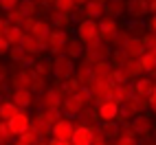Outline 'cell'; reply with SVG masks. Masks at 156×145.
<instances>
[{
	"mask_svg": "<svg viewBox=\"0 0 156 145\" xmlns=\"http://www.w3.org/2000/svg\"><path fill=\"white\" fill-rule=\"evenodd\" d=\"M31 121H33V117H31V112H29V110H20L18 115H16V117H13L11 121L7 123V126H9V132H11L13 136L18 139L20 134H24V132H27V130L31 128Z\"/></svg>",
	"mask_w": 156,
	"mask_h": 145,
	"instance_id": "obj_9",
	"label": "cell"
},
{
	"mask_svg": "<svg viewBox=\"0 0 156 145\" xmlns=\"http://www.w3.org/2000/svg\"><path fill=\"white\" fill-rule=\"evenodd\" d=\"M35 2H37V0H35ZM42 2H44V5H48V7H53V2H55V0H42Z\"/></svg>",
	"mask_w": 156,
	"mask_h": 145,
	"instance_id": "obj_51",
	"label": "cell"
},
{
	"mask_svg": "<svg viewBox=\"0 0 156 145\" xmlns=\"http://www.w3.org/2000/svg\"><path fill=\"white\" fill-rule=\"evenodd\" d=\"M128 59H130V57L123 53V48H117V51H112V55H110V66H112V68H121Z\"/></svg>",
	"mask_w": 156,
	"mask_h": 145,
	"instance_id": "obj_33",
	"label": "cell"
},
{
	"mask_svg": "<svg viewBox=\"0 0 156 145\" xmlns=\"http://www.w3.org/2000/svg\"><path fill=\"white\" fill-rule=\"evenodd\" d=\"M11 62H16V64H20L24 57H27V53H24V48L22 46H11V51H9V55H7Z\"/></svg>",
	"mask_w": 156,
	"mask_h": 145,
	"instance_id": "obj_37",
	"label": "cell"
},
{
	"mask_svg": "<svg viewBox=\"0 0 156 145\" xmlns=\"http://www.w3.org/2000/svg\"><path fill=\"white\" fill-rule=\"evenodd\" d=\"M147 106L152 108V112L156 115V88H154V92H152V95L147 97Z\"/></svg>",
	"mask_w": 156,
	"mask_h": 145,
	"instance_id": "obj_46",
	"label": "cell"
},
{
	"mask_svg": "<svg viewBox=\"0 0 156 145\" xmlns=\"http://www.w3.org/2000/svg\"><path fill=\"white\" fill-rule=\"evenodd\" d=\"M112 145H139V139H134V136H117Z\"/></svg>",
	"mask_w": 156,
	"mask_h": 145,
	"instance_id": "obj_41",
	"label": "cell"
},
{
	"mask_svg": "<svg viewBox=\"0 0 156 145\" xmlns=\"http://www.w3.org/2000/svg\"><path fill=\"white\" fill-rule=\"evenodd\" d=\"M11 77V70H9V64L0 62V84H7V79Z\"/></svg>",
	"mask_w": 156,
	"mask_h": 145,
	"instance_id": "obj_42",
	"label": "cell"
},
{
	"mask_svg": "<svg viewBox=\"0 0 156 145\" xmlns=\"http://www.w3.org/2000/svg\"><path fill=\"white\" fill-rule=\"evenodd\" d=\"M95 2H99V5H103V7H106V5L110 2V0H95Z\"/></svg>",
	"mask_w": 156,
	"mask_h": 145,
	"instance_id": "obj_52",
	"label": "cell"
},
{
	"mask_svg": "<svg viewBox=\"0 0 156 145\" xmlns=\"http://www.w3.org/2000/svg\"><path fill=\"white\" fill-rule=\"evenodd\" d=\"M92 136H95V128L88 126V123H79V126H75V134L70 139V145H90Z\"/></svg>",
	"mask_w": 156,
	"mask_h": 145,
	"instance_id": "obj_15",
	"label": "cell"
},
{
	"mask_svg": "<svg viewBox=\"0 0 156 145\" xmlns=\"http://www.w3.org/2000/svg\"><path fill=\"white\" fill-rule=\"evenodd\" d=\"M73 134H75V123L70 119H59L53 126V130H51V136L59 139V141H70Z\"/></svg>",
	"mask_w": 156,
	"mask_h": 145,
	"instance_id": "obj_13",
	"label": "cell"
},
{
	"mask_svg": "<svg viewBox=\"0 0 156 145\" xmlns=\"http://www.w3.org/2000/svg\"><path fill=\"white\" fill-rule=\"evenodd\" d=\"M147 99H141L136 95H130L126 101L119 106V123H130L134 117L143 115L145 110H147Z\"/></svg>",
	"mask_w": 156,
	"mask_h": 145,
	"instance_id": "obj_1",
	"label": "cell"
},
{
	"mask_svg": "<svg viewBox=\"0 0 156 145\" xmlns=\"http://www.w3.org/2000/svg\"><path fill=\"white\" fill-rule=\"evenodd\" d=\"M18 141L22 143V145H37V143L42 141V139L37 136V132H35L33 128H29L24 134H20V136H18Z\"/></svg>",
	"mask_w": 156,
	"mask_h": 145,
	"instance_id": "obj_32",
	"label": "cell"
},
{
	"mask_svg": "<svg viewBox=\"0 0 156 145\" xmlns=\"http://www.w3.org/2000/svg\"><path fill=\"white\" fill-rule=\"evenodd\" d=\"M18 112H20V108L16 106L11 99H2V101H0V121L9 123V121L18 115Z\"/></svg>",
	"mask_w": 156,
	"mask_h": 145,
	"instance_id": "obj_25",
	"label": "cell"
},
{
	"mask_svg": "<svg viewBox=\"0 0 156 145\" xmlns=\"http://www.w3.org/2000/svg\"><path fill=\"white\" fill-rule=\"evenodd\" d=\"M20 46H22V48H24V53L31 55V57H37V55H42V53H44V48H42V44H40V40H35L31 33H24V37H22V42H20Z\"/></svg>",
	"mask_w": 156,
	"mask_h": 145,
	"instance_id": "obj_20",
	"label": "cell"
},
{
	"mask_svg": "<svg viewBox=\"0 0 156 145\" xmlns=\"http://www.w3.org/2000/svg\"><path fill=\"white\" fill-rule=\"evenodd\" d=\"M132 95V88H130V84H126V86H121V84H114V88H112V92H110V97L108 99H112L114 103H121L126 101L128 97Z\"/></svg>",
	"mask_w": 156,
	"mask_h": 145,
	"instance_id": "obj_27",
	"label": "cell"
},
{
	"mask_svg": "<svg viewBox=\"0 0 156 145\" xmlns=\"http://www.w3.org/2000/svg\"><path fill=\"white\" fill-rule=\"evenodd\" d=\"M33 81H35V75H33V70H31V68H20L18 72L11 75L13 90H31Z\"/></svg>",
	"mask_w": 156,
	"mask_h": 145,
	"instance_id": "obj_11",
	"label": "cell"
},
{
	"mask_svg": "<svg viewBox=\"0 0 156 145\" xmlns=\"http://www.w3.org/2000/svg\"><path fill=\"white\" fill-rule=\"evenodd\" d=\"M53 9H57V11H62V13H70L73 16V11H75V2H73V0H55Z\"/></svg>",
	"mask_w": 156,
	"mask_h": 145,
	"instance_id": "obj_35",
	"label": "cell"
},
{
	"mask_svg": "<svg viewBox=\"0 0 156 145\" xmlns=\"http://www.w3.org/2000/svg\"><path fill=\"white\" fill-rule=\"evenodd\" d=\"M152 53H154V55H156V51H152Z\"/></svg>",
	"mask_w": 156,
	"mask_h": 145,
	"instance_id": "obj_54",
	"label": "cell"
},
{
	"mask_svg": "<svg viewBox=\"0 0 156 145\" xmlns=\"http://www.w3.org/2000/svg\"><path fill=\"white\" fill-rule=\"evenodd\" d=\"M119 29L121 27H119L117 20L103 16L99 20V40H101V42H106V44H112V40H114V35L119 33Z\"/></svg>",
	"mask_w": 156,
	"mask_h": 145,
	"instance_id": "obj_10",
	"label": "cell"
},
{
	"mask_svg": "<svg viewBox=\"0 0 156 145\" xmlns=\"http://www.w3.org/2000/svg\"><path fill=\"white\" fill-rule=\"evenodd\" d=\"M68 40H70L68 31H64V29H53V31H51V35H48V53L53 55V57L64 55Z\"/></svg>",
	"mask_w": 156,
	"mask_h": 145,
	"instance_id": "obj_5",
	"label": "cell"
},
{
	"mask_svg": "<svg viewBox=\"0 0 156 145\" xmlns=\"http://www.w3.org/2000/svg\"><path fill=\"white\" fill-rule=\"evenodd\" d=\"M53 62V77L59 81H66L70 77H75V64L66 57V55H57L51 59Z\"/></svg>",
	"mask_w": 156,
	"mask_h": 145,
	"instance_id": "obj_7",
	"label": "cell"
},
{
	"mask_svg": "<svg viewBox=\"0 0 156 145\" xmlns=\"http://www.w3.org/2000/svg\"><path fill=\"white\" fill-rule=\"evenodd\" d=\"M73 2H75V7H86L90 0H73Z\"/></svg>",
	"mask_w": 156,
	"mask_h": 145,
	"instance_id": "obj_50",
	"label": "cell"
},
{
	"mask_svg": "<svg viewBox=\"0 0 156 145\" xmlns=\"http://www.w3.org/2000/svg\"><path fill=\"white\" fill-rule=\"evenodd\" d=\"M9 27H11V24H9V20H7V18H0V37L7 33V29H9Z\"/></svg>",
	"mask_w": 156,
	"mask_h": 145,
	"instance_id": "obj_47",
	"label": "cell"
},
{
	"mask_svg": "<svg viewBox=\"0 0 156 145\" xmlns=\"http://www.w3.org/2000/svg\"><path fill=\"white\" fill-rule=\"evenodd\" d=\"M110 55L112 51L106 42H101V40H97V42H92L84 48V62H88V64H99V62H110Z\"/></svg>",
	"mask_w": 156,
	"mask_h": 145,
	"instance_id": "obj_2",
	"label": "cell"
},
{
	"mask_svg": "<svg viewBox=\"0 0 156 145\" xmlns=\"http://www.w3.org/2000/svg\"><path fill=\"white\" fill-rule=\"evenodd\" d=\"M37 145H48V143H44V139H42V141H40V143H37Z\"/></svg>",
	"mask_w": 156,
	"mask_h": 145,
	"instance_id": "obj_53",
	"label": "cell"
},
{
	"mask_svg": "<svg viewBox=\"0 0 156 145\" xmlns=\"http://www.w3.org/2000/svg\"><path fill=\"white\" fill-rule=\"evenodd\" d=\"M147 27H150L152 33H156V16H152V18H150V24H147Z\"/></svg>",
	"mask_w": 156,
	"mask_h": 145,
	"instance_id": "obj_49",
	"label": "cell"
},
{
	"mask_svg": "<svg viewBox=\"0 0 156 145\" xmlns=\"http://www.w3.org/2000/svg\"><path fill=\"white\" fill-rule=\"evenodd\" d=\"M90 145H108V139H103L101 134L95 130V136H92V143H90Z\"/></svg>",
	"mask_w": 156,
	"mask_h": 145,
	"instance_id": "obj_45",
	"label": "cell"
},
{
	"mask_svg": "<svg viewBox=\"0 0 156 145\" xmlns=\"http://www.w3.org/2000/svg\"><path fill=\"white\" fill-rule=\"evenodd\" d=\"M156 88V81L147 75H141L139 79H134V84H132V95H136L141 99H147L152 92Z\"/></svg>",
	"mask_w": 156,
	"mask_h": 145,
	"instance_id": "obj_12",
	"label": "cell"
},
{
	"mask_svg": "<svg viewBox=\"0 0 156 145\" xmlns=\"http://www.w3.org/2000/svg\"><path fill=\"white\" fill-rule=\"evenodd\" d=\"M9 51H11V44H9V42H7V37L2 35V37H0V57L9 55Z\"/></svg>",
	"mask_w": 156,
	"mask_h": 145,
	"instance_id": "obj_44",
	"label": "cell"
},
{
	"mask_svg": "<svg viewBox=\"0 0 156 145\" xmlns=\"http://www.w3.org/2000/svg\"><path fill=\"white\" fill-rule=\"evenodd\" d=\"M139 66H141V70H143V75H147V77L156 75V55L152 53V51L143 53V55L139 57Z\"/></svg>",
	"mask_w": 156,
	"mask_h": 145,
	"instance_id": "obj_23",
	"label": "cell"
},
{
	"mask_svg": "<svg viewBox=\"0 0 156 145\" xmlns=\"http://www.w3.org/2000/svg\"><path fill=\"white\" fill-rule=\"evenodd\" d=\"M5 37H7V42L11 44V46H20V42H22V37H24V31L20 29V27H9L7 29V33H5Z\"/></svg>",
	"mask_w": 156,
	"mask_h": 145,
	"instance_id": "obj_29",
	"label": "cell"
},
{
	"mask_svg": "<svg viewBox=\"0 0 156 145\" xmlns=\"http://www.w3.org/2000/svg\"><path fill=\"white\" fill-rule=\"evenodd\" d=\"M20 0H0V11H13V9H18Z\"/></svg>",
	"mask_w": 156,
	"mask_h": 145,
	"instance_id": "obj_40",
	"label": "cell"
},
{
	"mask_svg": "<svg viewBox=\"0 0 156 145\" xmlns=\"http://www.w3.org/2000/svg\"><path fill=\"white\" fill-rule=\"evenodd\" d=\"M24 13L20 11V9H13V11H9L7 13V20H9V24H13V27H20L22 29V22H24Z\"/></svg>",
	"mask_w": 156,
	"mask_h": 145,
	"instance_id": "obj_36",
	"label": "cell"
},
{
	"mask_svg": "<svg viewBox=\"0 0 156 145\" xmlns=\"http://www.w3.org/2000/svg\"><path fill=\"white\" fill-rule=\"evenodd\" d=\"M75 77L81 86H90L92 79H95V68H92V64H88V62H84V64H79L77 70H75Z\"/></svg>",
	"mask_w": 156,
	"mask_h": 145,
	"instance_id": "obj_22",
	"label": "cell"
},
{
	"mask_svg": "<svg viewBox=\"0 0 156 145\" xmlns=\"http://www.w3.org/2000/svg\"><path fill=\"white\" fill-rule=\"evenodd\" d=\"M31 128H33V130L37 132V136H40V139H44V136H51V130H53V128L48 126V123H44V121L40 119L37 115L33 117V121H31Z\"/></svg>",
	"mask_w": 156,
	"mask_h": 145,
	"instance_id": "obj_30",
	"label": "cell"
},
{
	"mask_svg": "<svg viewBox=\"0 0 156 145\" xmlns=\"http://www.w3.org/2000/svg\"><path fill=\"white\" fill-rule=\"evenodd\" d=\"M18 9H20L27 18H29V16H35V13H37V2H35V0H20Z\"/></svg>",
	"mask_w": 156,
	"mask_h": 145,
	"instance_id": "obj_34",
	"label": "cell"
},
{
	"mask_svg": "<svg viewBox=\"0 0 156 145\" xmlns=\"http://www.w3.org/2000/svg\"><path fill=\"white\" fill-rule=\"evenodd\" d=\"M35 22H37V18H35V16L24 18V22H22V31H24V33H31V31H33V27H35Z\"/></svg>",
	"mask_w": 156,
	"mask_h": 145,
	"instance_id": "obj_43",
	"label": "cell"
},
{
	"mask_svg": "<svg viewBox=\"0 0 156 145\" xmlns=\"http://www.w3.org/2000/svg\"><path fill=\"white\" fill-rule=\"evenodd\" d=\"M141 40H143V44H145V48H147V51H156V33L147 31Z\"/></svg>",
	"mask_w": 156,
	"mask_h": 145,
	"instance_id": "obj_39",
	"label": "cell"
},
{
	"mask_svg": "<svg viewBox=\"0 0 156 145\" xmlns=\"http://www.w3.org/2000/svg\"><path fill=\"white\" fill-rule=\"evenodd\" d=\"M147 2H152V0H147Z\"/></svg>",
	"mask_w": 156,
	"mask_h": 145,
	"instance_id": "obj_55",
	"label": "cell"
},
{
	"mask_svg": "<svg viewBox=\"0 0 156 145\" xmlns=\"http://www.w3.org/2000/svg\"><path fill=\"white\" fill-rule=\"evenodd\" d=\"M75 37L79 40L84 46L92 44L99 40V22L97 20H81L75 29Z\"/></svg>",
	"mask_w": 156,
	"mask_h": 145,
	"instance_id": "obj_3",
	"label": "cell"
},
{
	"mask_svg": "<svg viewBox=\"0 0 156 145\" xmlns=\"http://www.w3.org/2000/svg\"><path fill=\"white\" fill-rule=\"evenodd\" d=\"M123 13H126V0H110L106 5V18L119 20Z\"/></svg>",
	"mask_w": 156,
	"mask_h": 145,
	"instance_id": "obj_26",
	"label": "cell"
},
{
	"mask_svg": "<svg viewBox=\"0 0 156 145\" xmlns=\"http://www.w3.org/2000/svg\"><path fill=\"white\" fill-rule=\"evenodd\" d=\"M62 110H64L68 117H79V115H84L86 103L81 101L77 95H70V97L64 99V103H62Z\"/></svg>",
	"mask_w": 156,
	"mask_h": 145,
	"instance_id": "obj_16",
	"label": "cell"
},
{
	"mask_svg": "<svg viewBox=\"0 0 156 145\" xmlns=\"http://www.w3.org/2000/svg\"><path fill=\"white\" fill-rule=\"evenodd\" d=\"M126 13L130 20H143L150 13V2L147 0H126Z\"/></svg>",
	"mask_w": 156,
	"mask_h": 145,
	"instance_id": "obj_14",
	"label": "cell"
},
{
	"mask_svg": "<svg viewBox=\"0 0 156 145\" xmlns=\"http://www.w3.org/2000/svg\"><path fill=\"white\" fill-rule=\"evenodd\" d=\"M130 126H132L134 134H136V139H139V136L150 139L152 134H154V119H152V115H147V112H143V115L134 117V119L130 121Z\"/></svg>",
	"mask_w": 156,
	"mask_h": 145,
	"instance_id": "obj_8",
	"label": "cell"
},
{
	"mask_svg": "<svg viewBox=\"0 0 156 145\" xmlns=\"http://www.w3.org/2000/svg\"><path fill=\"white\" fill-rule=\"evenodd\" d=\"M97 119L101 123H119V103L112 99L97 101Z\"/></svg>",
	"mask_w": 156,
	"mask_h": 145,
	"instance_id": "obj_6",
	"label": "cell"
},
{
	"mask_svg": "<svg viewBox=\"0 0 156 145\" xmlns=\"http://www.w3.org/2000/svg\"><path fill=\"white\" fill-rule=\"evenodd\" d=\"M48 145H70V141H59V139H53V136H51Z\"/></svg>",
	"mask_w": 156,
	"mask_h": 145,
	"instance_id": "obj_48",
	"label": "cell"
},
{
	"mask_svg": "<svg viewBox=\"0 0 156 145\" xmlns=\"http://www.w3.org/2000/svg\"><path fill=\"white\" fill-rule=\"evenodd\" d=\"M81 13H84V20H97L99 22V20L106 16V7L95 2V0H90L86 7H81Z\"/></svg>",
	"mask_w": 156,
	"mask_h": 145,
	"instance_id": "obj_21",
	"label": "cell"
},
{
	"mask_svg": "<svg viewBox=\"0 0 156 145\" xmlns=\"http://www.w3.org/2000/svg\"><path fill=\"white\" fill-rule=\"evenodd\" d=\"M11 139H16V136L9 132V126H7L5 121H0V145H7Z\"/></svg>",
	"mask_w": 156,
	"mask_h": 145,
	"instance_id": "obj_38",
	"label": "cell"
},
{
	"mask_svg": "<svg viewBox=\"0 0 156 145\" xmlns=\"http://www.w3.org/2000/svg\"><path fill=\"white\" fill-rule=\"evenodd\" d=\"M35 103L40 110H59L64 103V95L59 92V88H46L40 97H35Z\"/></svg>",
	"mask_w": 156,
	"mask_h": 145,
	"instance_id": "obj_4",
	"label": "cell"
},
{
	"mask_svg": "<svg viewBox=\"0 0 156 145\" xmlns=\"http://www.w3.org/2000/svg\"><path fill=\"white\" fill-rule=\"evenodd\" d=\"M46 20L51 22V27H53V29H64V31H68L73 16H70V13H62V11H57V9H51Z\"/></svg>",
	"mask_w": 156,
	"mask_h": 145,
	"instance_id": "obj_19",
	"label": "cell"
},
{
	"mask_svg": "<svg viewBox=\"0 0 156 145\" xmlns=\"http://www.w3.org/2000/svg\"><path fill=\"white\" fill-rule=\"evenodd\" d=\"M123 53H126L130 59H139L143 53H147V48H145V44H143V40L141 37H130L126 44H123Z\"/></svg>",
	"mask_w": 156,
	"mask_h": 145,
	"instance_id": "obj_17",
	"label": "cell"
},
{
	"mask_svg": "<svg viewBox=\"0 0 156 145\" xmlns=\"http://www.w3.org/2000/svg\"><path fill=\"white\" fill-rule=\"evenodd\" d=\"M84 44L79 42L77 37H70L68 40V44H66V51H64V55L70 59V62H75V59H79V57H84Z\"/></svg>",
	"mask_w": 156,
	"mask_h": 145,
	"instance_id": "obj_24",
	"label": "cell"
},
{
	"mask_svg": "<svg viewBox=\"0 0 156 145\" xmlns=\"http://www.w3.org/2000/svg\"><path fill=\"white\" fill-rule=\"evenodd\" d=\"M103 139H117L119 136V130H121V126L119 123H101L99 128H95Z\"/></svg>",
	"mask_w": 156,
	"mask_h": 145,
	"instance_id": "obj_28",
	"label": "cell"
},
{
	"mask_svg": "<svg viewBox=\"0 0 156 145\" xmlns=\"http://www.w3.org/2000/svg\"><path fill=\"white\" fill-rule=\"evenodd\" d=\"M11 101L20 110H29L35 103V95H33V90H13L11 92Z\"/></svg>",
	"mask_w": 156,
	"mask_h": 145,
	"instance_id": "obj_18",
	"label": "cell"
},
{
	"mask_svg": "<svg viewBox=\"0 0 156 145\" xmlns=\"http://www.w3.org/2000/svg\"><path fill=\"white\" fill-rule=\"evenodd\" d=\"M37 117L42 119L44 123H48L51 128H53L55 123L62 119V117H59V110H37Z\"/></svg>",
	"mask_w": 156,
	"mask_h": 145,
	"instance_id": "obj_31",
	"label": "cell"
}]
</instances>
